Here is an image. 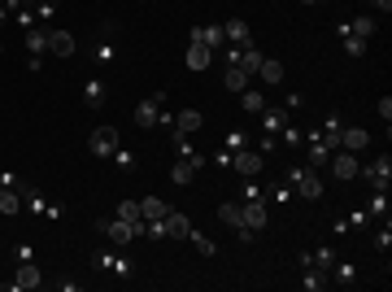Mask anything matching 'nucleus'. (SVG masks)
<instances>
[{
  "label": "nucleus",
  "instance_id": "nucleus-26",
  "mask_svg": "<svg viewBox=\"0 0 392 292\" xmlns=\"http://www.w3.org/2000/svg\"><path fill=\"white\" fill-rule=\"evenodd\" d=\"M261 61H266V53H261V48H240V53H236V66L240 70H249V74H257V66H261Z\"/></svg>",
  "mask_w": 392,
  "mask_h": 292
},
{
  "label": "nucleus",
  "instance_id": "nucleus-30",
  "mask_svg": "<svg viewBox=\"0 0 392 292\" xmlns=\"http://www.w3.org/2000/svg\"><path fill=\"white\" fill-rule=\"evenodd\" d=\"M105 96H109V88H105V79H88V88H83V101H88V109H96V105H105Z\"/></svg>",
  "mask_w": 392,
  "mask_h": 292
},
{
  "label": "nucleus",
  "instance_id": "nucleus-10",
  "mask_svg": "<svg viewBox=\"0 0 392 292\" xmlns=\"http://www.w3.org/2000/svg\"><path fill=\"white\" fill-rule=\"evenodd\" d=\"M218 218H222L227 227H236L244 245H249V240H253V232H249V227H244V214H240V201H227V205H218Z\"/></svg>",
  "mask_w": 392,
  "mask_h": 292
},
{
  "label": "nucleus",
  "instance_id": "nucleus-8",
  "mask_svg": "<svg viewBox=\"0 0 392 292\" xmlns=\"http://www.w3.org/2000/svg\"><path fill=\"white\" fill-rule=\"evenodd\" d=\"M161 101H166V92H153L149 101H140L136 105V122L140 127H157L161 122Z\"/></svg>",
  "mask_w": 392,
  "mask_h": 292
},
{
  "label": "nucleus",
  "instance_id": "nucleus-3",
  "mask_svg": "<svg viewBox=\"0 0 392 292\" xmlns=\"http://www.w3.org/2000/svg\"><path fill=\"white\" fill-rule=\"evenodd\" d=\"M118 144H122V140H118V127H96V131L88 136V153L105 161V157L118 153Z\"/></svg>",
  "mask_w": 392,
  "mask_h": 292
},
{
  "label": "nucleus",
  "instance_id": "nucleus-6",
  "mask_svg": "<svg viewBox=\"0 0 392 292\" xmlns=\"http://www.w3.org/2000/svg\"><path fill=\"white\" fill-rule=\"evenodd\" d=\"M357 179H366L375 192H388V184H392V157H388V153H384V157H375L370 166L357 175Z\"/></svg>",
  "mask_w": 392,
  "mask_h": 292
},
{
  "label": "nucleus",
  "instance_id": "nucleus-16",
  "mask_svg": "<svg viewBox=\"0 0 392 292\" xmlns=\"http://www.w3.org/2000/svg\"><path fill=\"white\" fill-rule=\"evenodd\" d=\"M366 144H370L366 127H340V149H349V153H362Z\"/></svg>",
  "mask_w": 392,
  "mask_h": 292
},
{
  "label": "nucleus",
  "instance_id": "nucleus-19",
  "mask_svg": "<svg viewBox=\"0 0 392 292\" xmlns=\"http://www.w3.org/2000/svg\"><path fill=\"white\" fill-rule=\"evenodd\" d=\"M192 44H205V48H214V53H218V48L227 44L222 40V26H192V35H188Z\"/></svg>",
  "mask_w": 392,
  "mask_h": 292
},
{
  "label": "nucleus",
  "instance_id": "nucleus-36",
  "mask_svg": "<svg viewBox=\"0 0 392 292\" xmlns=\"http://www.w3.org/2000/svg\"><path fill=\"white\" fill-rule=\"evenodd\" d=\"M366 214H375V218H388V192H375V197H370V205H366Z\"/></svg>",
  "mask_w": 392,
  "mask_h": 292
},
{
  "label": "nucleus",
  "instance_id": "nucleus-44",
  "mask_svg": "<svg viewBox=\"0 0 392 292\" xmlns=\"http://www.w3.org/2000/svg\"><path fill=\"white\" fill-rule=\"evenodd\" d=\"M284 144H301V131H297V127H284Z\"/></svg>",
  "mask_w": 392,
  "mask_h": 292
},
{
  "label": "nucleus",
  "instance_id": "nucleus-22",
  "mask_svg": "<svg viewBox=\"0 0 392 292\" xmlns=\"http://www.w3.org/2000/svg\"><path fill=\"white\" fill-rule=\"evenodd\" d=\"M284 61H275V57H266V61H261V66H257V79H261V83H266V88H279L284 83Z\"/></svg>",
  "mask_w": 392,
  "mask_h": 292
},
{
  "label": "nucleus",
  "instance_id": "nucleus-37",
  "mask_svg": "<svg viewBox=\"0 0 392 292\" xmlns=\"http://www.w3.org/2000/svg\"><path fill=\"white\" fill-rule=\"evenodd\" d=\"M340 35H345V53H349V57H366V40L349 35V31H340Z\"/></svg>",
  "mask_w": 392,
  "mask_h": 292
},
{
  "label": "nucleus",
  "instance_id": "nucleus-2",
  "mask_svg": "<svg viewBox=\"0 0 392 292\" xmlns=\"http://www.w3.org/2000/svg\"><path fill=\"white\" fill-rule=\"evenodd\" d=\"M231 170L240 175V179H257V175L266 170V157L244 144V149H236V153H231Z\"/></svg>",
  "mask_w": 392,
  "mask_h": 292
},
{
  "label": "nucleus",
  "instance_id": "nucleus-31",
  "mask_svg": "<svg viewBox=\"0 0 392 292\" xmlns=\"http://www.w3.org/2000/svg\"><path fill=\"white\" fill-rule=\"evenodd\" d=\"M26 53L35 57V61L48 53V31H26Z\"/></svg>",
  "mask_w": 392,
  "mask_h": 292
},
{
  "label": "nucleus",
  "instance_id": "nucleus-12",
  "mask_svg": "<svg viewBox=\"0 0 392 292\" xmlns=\"http://www.w3.org/2000/svg\"><path fill=\"white\" fill-rule=\"evenodd\" d=\"M74 48L79 44H74L70 31H57V26L48 31V53H53V57H74Z\"/></svg>",
  "mask_w": 392,
  "mask_h": 292
},
{
  "label": "nucleus",
  "instance_id": "nucleus-34",
  "mask_svg": "<svg viewBox=\"0 0 392 292\" xmlns=\"http://www.w3.org/2000/svg\"><path fill=\"white\" fill-rule=\"evenodd\" d=\"M96 57H101L105 66H113V61H118V44H113V35H105L101 44H96Z\"/></svg>",
  "mask_w": 392,
  "mask_h": 292
},
{
  "label": "nucleus",
  "instance_id": "nucleus-1",
  "mask_svg": "<svg viewBox=\"0 0 392 292\" xmlns=\"http://www.w3.org/2000/svg\"><path fill=\"white\" fill-rule=\"evenodd\" d=\"M284 179H288L292 192H297V197H305V201H318V197H322V179H318V170H309V166H292Z\"/></svg>",
  "mask_w": 392,
  "mask_h": 292
},
{
  "label": "nucleus",
  "instance_id": "nucleus-4",
  "mask_svg": "<svg viewBox=\"0 0 392 292\" xmlns=\"http://www.w3.org/2000/svg\"><path fill=\"white\" fill-rule=\"evenodd\" d=\"M327 166H332V175H336L340 184H353L357 175H362V161H357V153H349V149H336Z\"/></svg>",
  "mask_w": 392,
  "mask_h": 292
},
{
  "label": "nucleus",
  "instance_id": "nucleus-39",
  "mask_svg": "<svg viewBox=\"0 0 392 292\" xmlns=\"http://www.w3.org/2000/svg\"><path fill=\"white\" fill-rule=\"evenodd\" d=\"M270 201H279V205L292 201V184H288V179H284V184H270Z\"/></svg>",
  "mask_w": 392,
  "mask_h": 292
},
{
  "label": "nucleus",
  "instance_id": "nucleus-33",
  "mask_svg": "<svg viewBox=\"0 0 392 292\" xmlns=\"http://www.w3.org/2000/svg\"><path fill=\"white\" fill-rule=\"evenodd\" d=\"M353 279H357V266H353V262H336V266H332V284H345V288H349Z\"/></svg>",
  "mask_w": 392,
  "mask_h": 292
},
{
  "label": "nucleus",
  "instance_id": "nucleus-17",
  "mask_svg": "<svg viewBox=\"0 0 392 292\" xmlns=\"http://www.w3.org/2000/svg\"><path fill=\"white\" fill-rule=\"evenodd\" d=\"M222 40H227V44H236V48H249V44H253L249 22H244V18H231V22L222 26Z\"/></svg>",
  "mask_w": 392,
  "mask_h": 292
},
{
  "label": "nucleus",
  "instance_id": "nucleus-18",
  "mask_svg": "<svg viewBox=\"0 0 392 292\" xmlns=\"http://www.w3.org/2000/svg\"><path fill=\"white\" fill-rule=\"evenodd\" d=\"M201 166H205V157H201V161H188V157H179L174 166H170V179H174L179 188H188V184L196 179V170H201Z\"/></svg>",
  "mask_w": 392,
  "mask_h": 292
},
{
  "label": "nucleus",
  "instance_id": "nucleus-14",
  "mask_svg": "<svg viewBox=\"0 0 392 292\" xmlns=\"http://www.w3.org/2000/svg\"><path fill=\"white\" fill-rule=\"evenodd\" d=\"M209 61H214V48H205V44H192V40H188L183 66H188V70H209Z\"/></svg>",
  "mask_w": 392,
  "mask_h": 292
},
{
  "label": "nucleus",
  "instance_id": "nucleus-43",
  "mask_svg": "<svg viewBox=\"0 0 392 292\" xmlns=\"http://www.w3.org/2000/svg\"><path fill=\"white\" fill-rule=\"evenodd\" d=\"M244 144H249V140H244L240 131H231V136H227V140H222V149H231V153H236V149H244Z\"/></svg>",
  "mask_w": 392,
  "mask_h": 292
},
{
  "label": "nucleus",
  "instance_id": "nucleus-32",
  "mask_svg": "<svg viewBox=\"0 0 392 292\" xmlns=\"http://www.w3.org/2000/svg\"><path fill=\"white\" fill-rule=\"evenodd\" d=\"M240 105L249 109V113H261V109H266V96H261L257 88H244V92H240Z\"/></svg>",
  "mask_w": 392,
  "mask_h": 292
},
{
  "label": "nucleus",
  "instance_id": "nucleus-23",
  "mask_svg": "<svg viewBox=\"0 0 392 292\" xmlns=\"http://www.w3.org/2000/svg\"><path fill=\"white\" fill-rule=\"evenodd\" d=\"M249 83H253V74H249V70H240V66H227V74H222V88H227V92H236V96H240L244 88H249Z\"/></svg>",
  "mask_w": 392,
  "mask_h": 292
},
{
  "label": "nucleus",
  "instance_id": "nucleus-7",
  "mask_svg": "<svg viewBox=\"0 0 392 292\" xmlns=\"http://www.w3.org/2000/svg\"><path fill=\"white\" fill-rule=\"evenodd\" d=\"M192 236V218L183 209H166V218H161V240H188Z\"/></svg>",
  "mask_w": 392,
  "mask_h": 292
},
{
  "label": "nucleus",
  "instance_id": "nucleus-27",
  "mask_svg": "<svg viewBox=\"0 0 392 292\" xmlns=\"http://www.w3.org/2000/svg\"><path fill=\"white\" fill-rule=\"evenodd\" d=\"M0 214H22V197L13 184H0Z\"/></svg>",
  "mask_w": 392,
  "mask_h": 292
},
{
  "label": "nucleus",
  "instance_id": "nucleus-40",
  "mask_svg": "<svg viewBox=\"0 0 392 292\" xmlns=\"http://www.w3.org/2000/svg\"><path fill=\"white\" fill-rule=\"evenodd\" d=\"M314 266H322L327 275H332V266H336V253H332V249L322 245V249H318V257H314Z\"/></svg>",
  "mask_w": 392,
  "mask_h": 292
},
{
  "label": "nucleus",
  "instance_id": "nucleus-24",
  "mask_svg": "<svg viewBox=\"0 0 392 292\" xmlns=\"http://www.w3.org/2000/svg\"><path fill=\"white\" fill-rule=\"evenodd\" d=\"M166 209H170V205L161 201V197H144V201H140V218H144V222H161V218H166Z\"/></svg>",
  "mask_w": 392,
  "mask_h": 292
},
{
  "label": "nucleus",
  "instance_id": "nucleus-42",
  "mask_svg": "<svg viewBox=\"0 0 392 292\" xmlns=\"http://www.w3.org/2000/svg\"><path fill=\"white\" fill-rule=\"evenodd\" d=\"M375 249H384V253L392 249V227H388V218H384V232L375 236Z\"/></svg>",
  "mask_w": 392,
  "mask_h": 292
},
{
  "label": "nucleus",
  "instance_id": "nucleus-15",
  "mask_svg": "<svg viewBox=\"0 0 392 292\" xmlns=\"http://www.w3.org/2000/svg\"><path fill=\"white\" fill-rule=\"evenodd\" d=\"M305 153H309V170H318V166H327V161H332V153H336V149H332V144H327V140L314 131V136H309V149H305Z\"/></svg>",
  "mask_w": 392,
  "mask_h": 292
},
{
  "label": "nucleus",
  "instance_id": "nucleus-11",
  "mask_svg": "<svg viewBox=\"0 0 392 292\" xmlns=\"http://www.w3.org/2000/svg\"><path fill=\"white\" fill-rule=\"evenodd\" d=\"M44 279H40V266H35V257H22L18 262V275H13V288L18 292H26V288H40Z\"/></svg>",
  "mask_w": 392,
  "mask_h": 292
},
{
  "label": "nucleus",
  "instance_id": "nucleus-41",
  "mask_svg": "<svg viewBox=\"0 0 392 292\" xmlns=\"http://www.w3.org/2000/svg\"><path fill=\"white\" fill-rule=\"evenodd\" d=\"M113 161H118L122 170H131V166H136V153H131V149H122V144H118V153H113Z\"/></svg>",
  "mask_w": 392,
  "mask_h": 292
},
{
  "label": "nucleus",
  "instance_id": "nucleus-5",
  "mask_svg": "<svg viewBox=\"0 0 392 292\" xmlns=\"http://www.w3.org/2000/svg\"><path fill=\"white\" fill-rule=\"evenodd\" d=\"M101 232L109 236V245L113 249H126V245H136V240H140V227H131V222H122V218H101Z\"/></svg>",
  "mask_w": 392,
  "mask_h": 292
},
{
  "label": "nucleus",
  "instance_id": "nucleus-38",
  "mask_svg": "<svg viewBox=\"0 0 392 292\" xmlns=\"http://www.w3.org/2000/svg\"><path fill=\"white\" fill-rule=\"evenodd\" d=\"M318 136H322L327 144H332V149H340V122H336V118H327V122H322V131H318Z\"/></svg>",
  "mask_w": 392,
  "mask_h": 292
},
{
  "label": "nucleus",
  "instance_id": "nucleus-35",
  "mask_svg": "<svg viewBox=\"0 0 392 292\" xmlns=\"http://www.w3.org/2000/svg\"><path fill=\"white\" fill-rule=\"evenodd\" d=\"M188 240L196 245V253H205V257H214V253H218V245H214V240H209V236H201V232H196V227H192V236H188Z\"/></svg>",
  "mask_w": 392,
  "mask_h": 292
},
{
  "label": "nucleus",
  "instance_id": "nucleus-28",
  "mask_svg": "<svg viewBox=\"0 0 392 292\" xmlns=\"http://www.w3.org/2000/svg\"><path fill=\"white\" fill-rule=\"evenodd\" d=\"M113 218H122L131 227H140V236H144V218H140V201H118V209H113Z\"/></svg>",
  "mask_w": 392,
  "mask_h": 292
},
{
  "label": "nucleus",
  "instance_id": "nucleus-25",
  "mask_svg": "<svg viewBox=\"0 0 392 292\" xmlns=\"http://www.w3.org/2000/svg\"><path fill=\"white\" fill-rule=\"evenodd\" d=\"M327 284H332V275H327L322 266H305V275H301V288L305 292H322Z\"/></svg>",
  "mask_w": 392,
  "mask_h": 292
},
{
  "label": "nucleus",
  "instance_id": "nucleus-21",
  "mask_svg": "<svg viewBox=\"0 0 392 292\" xmlns=\"http://www.w3.org/2000/svg\"><path fill=\"white\" fill-rule=\"evenodd\" d=\"M284 127H288V109L279 105V109H261V131H266V136H279L284 131Z\"/></svg>",
  "mask_w": 392,
  "mask_h": 292
},
{
  "label": "nucleus",
  "instance_id": "nucleus-9",
  "mask_svg": "<svg viewBox=\"0 0 392 292\" xmlns=\"http://www.w3.org/2000/svg\"><path fill=\"white\" fill-rule=\"evenodd\" d=\"M240 214H244V227L257 236V232H266V222H270V214H266V201H244L240 205Z\"/></svg>",
  "mask_w": 392,
  "mask_h": 292
},
{
  "label": "nucleus",
  "instance_id": "nucleus-29",
  "mask_svg": "<svg viewBox=\"0 0 392 292\" xmlns=\"http://www.w3.org/2000/svg\"><path fill=\"white\" fill-rule=\"evenodd\" d=\"M340 31H349V35H357V40H366V44H370V35H375V18H370V13H362V18L345 22Z\"/></svg>",
  "mask_w": 392,
  "mask_h": 292
},
{
  "label": "nucleus",
  "instance_id": "nucleus-20",
  "mask_svg": "<svg viewBox=\"0 0 392 292\" xmlns=\"http://www.w3.org/2000/svg\"><path fill=\"white\" fill-rule=\"evenodd\" d=\"M92 266H96V270H113V275H131V262H126V257H118V253H109V249L96 253Z\"/></svg>",
  "mask_w": 392,
  "mask_h": 292
},
{
  "label": "nucleus",
  "instance_id": "nucleus-13",
  "mask_svg": "<svg viewBox=\"0 0 392 292\" xmlns=\"http://www.w3.org/2000/svg\"><path fill=\"white\" fill-rule=\"evenodd\" d=\"M170 127H174V131H183V136H196L205 127V118H201V109H179L174 118H170Z\"/></svg>",
  "mask_w": 392,
  "mask_h": 292
},
{
  "label": "nucleus",
  "instance_id": "nucleus-46",
  "mask_svg": "<svg viewBox=\"0 0 392 292\" xmlns=\"http://www.w3.org/2000/svg\"><path fill=\"white\" fill-rule=\"evenodd\" d=\"M301 5H322V0H301Z\"/></svg>",
  "mask_w": 392,
  "mask_h": 292
},
{
  "label": "nucleus",
  "instance_id": "nucleus-45",
  "mask_svg": "<svg viewBox=\"0 0 392 292\" xmlns=\"http://www.w3.org/2000/svg\"><path fill=\"white\" fill-rule=\"evenodd\" d=\"M375 9H384V13H392V0H370Z\"/></svg>",
  "mask_w": 392,
  "mask_h": 292
}]
</instances>
